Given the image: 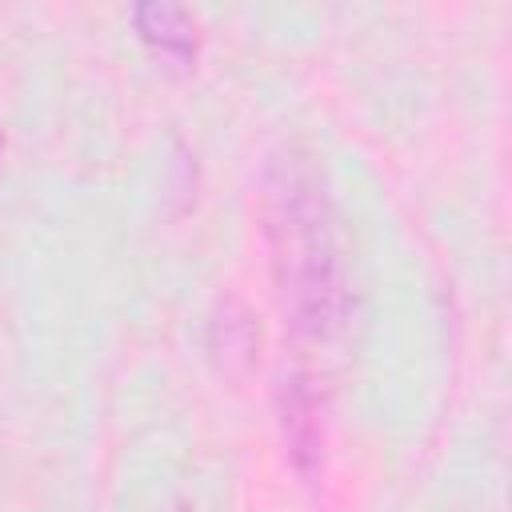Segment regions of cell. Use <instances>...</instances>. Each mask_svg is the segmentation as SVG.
Masks as SVG:
<instances>
[{
	"label": "cell",
	"mask_w": 512,
	"mask_h": 512,
	"mask_svg": "<svg viewBox=\"0 0 512 512\" xmlns=\"http://www.w3.org/2000/svg\"><path fill=\"white\" fill-rule=\"evenodd\" d=\"M260 232L288 324L328 340L352 312L344 232L316 152L280 144L260 172Z\"/></svg>",
	"instance_id": "6da1fadb"
},
{
	"label": "cell",
	"mask_w": 512,
	"mask_h": 512,
	"mask_svg": "<svg viewBox=\"0 0 512 512\" xmlns=\"http://www.w3.org/2000/svg\"><path fill=\"white\" fill-rule=\"evenodd\" d=\"M132 20L140 28V36L148 44H156L160 52H172V56H192L196 44H200V28H196V16L184 8V4H168V0H152V4H136L132 8Z\"/></svg>",
	"instance_id": "7a4b0ae2"
},
{
	"label": "cell",
	"mask_w": 512,
	"mask_h": 512,
	"mask_svg": "<svg viewBox=\"0 0 512 512\" xmlns=\"http://www.w3.org/2000/svg\"><path fill=\"white\" fill-rule=\"evenodd\" d=\"M180 512H188V508H180Z\"/></svg>",
	"instance_id": "3957f363"
}]
</instances>
